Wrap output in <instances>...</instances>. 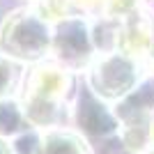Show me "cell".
Here are the masks:
<instances>
[{
    "label": "cell",
    "mask_w": 154,
    "mask_h": 154,
    "mask_svg": "<svg viewBox=\"0 0 154 154\" xmlns=\"http://www.w3.org/2000/svg\"><path fill=\"white\" fill-rule=\"evenodd\" d=\"M67 83H69V78L62 69H58V67H39L28 78V99H30L32 106L44 110V106L48 108L58 97H62Z\"/></svg>",
    "instance_id": "obj_1"
},
{
    "label": "cell",
    "mask_w": 154,
    "mask_h": 154,
    "mask_svg": "<svg viewBox=\"0 0 154 154\" xmlns=\"http://www.w3.org/2000/svg\"><path fill=\"white\" fill-rule=\"evenodd\" d=\"M42 154H81L78 152V143L64 134H53L48 136L46 145L42 147Z\"/></svg>",
    "instance_id": "obj_2"
},
{
    "label": "cell",
    "mask_w": 154,
    "mask_h": 154,
    "mask_svg": "<svg viewBox=\"0 0 154 154\" xmlns=\"http://www.w3.org/2000/svg\"><path fill=\"white\" fill-rule=\"evenodd\" d=\"M0 154H9V149L5 147V143H0Z\"/></svg>",
    "instance_id": "obj_4"
},
{
    "label": "cell",
    "mask_w": 154,
    "mask_h": 154,
    "mask_svg": "<svg viewBox=\"0 0 154 154\" xmlns=\"http://www.w3.org/2000/svg\"><path fill=\"white\" fill-rule=\"evenodd\" d=\"M138 5H140V0H106V2H103V9H106L108 16L129 19V16H134Z\"/></svg>",
    "instance_id": "obj_3"
}]
</instances>
